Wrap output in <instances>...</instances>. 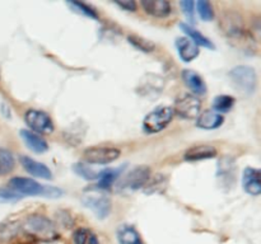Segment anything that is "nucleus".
I'll return each mask as SVG.
<instances>
[{"instance_id": "f257e3e1", "label": "nucleus", "mask_w": 261, "mask_h": 244, "mask_svg": "<svg viewBox=\"0 0 261 244\" xmlns=\"http://www.w3.org/2000/svg\"><path fill=\"white\" fill-rule=\"evenodd\" d=\"M22 230L24 231L25 235L32 236L36 240L43 243L54 241L59 238L58 230L53 221L40 214H32L27 216L22 224Z\"/></svg>"}, {"instance_id": "f03ea898", "label": "nucleus", "mask_w": 261, "mask_h": 244, "mask_svg": "<svg viewBox=\"0 0 261 244\" xmlns=\"http://www.w3.org/2000/svg\"><path fill=\"white\" fill-rule=\"evenodd\" d=\"M8 187L15 193L19 198L25 196H43V197H60L61 191L59 188L42 186L36 182L32 178L27 177H14L8 182Z\"/></svg>"}, {"instance_id": "7ed1b4c3", "label": "nucleus", "mask_w": 261, "mask_h": 244, "mask_svg": "<svg viewBox=\"0 0 261 244\" xmlns=\"http://www.w3.org/2000/svg\"><path fill=\"white\" fill-rule=\"evenodd\" d=\"M229 78H231L233 85L239 89L245 96H251L256 90L257 76L254 68L247 65H240L232 69L229 71Z\"/></svg>"}, {"instance_id": "20e7f679", "label": "nucleus", "mask_w": 261, "mask_h": 244, "mask_svg": "<svg viewBox=\"0 0 261 244\" xmlns=\"http://www.w3.org/2000/svg\"><path fill=\"white\" fill-rule=\"evenodd\" d=\"M121 151L115 146L96 145L87 147L83 152V160L87 165H106L119 159Z\"/></svg>"}, {"instance_id": "39448f33", "label": "nucleus", "mask_w": 261, "mask_h": 244, "mask_svg": "<svg viewBox=\"0 0 261 244\" xmlns=\"http://www.w3.org/2000/svg\"><path fill=\"white\" fill-rule=\"evenodd\" d=\"M173 114L175 113H173L172 107H158L145 116L144 121H143V130L147 134H158L171 124Z\"/></svg>"}, {"instance_id": "423d86ee", "label": "nucleus", "mask_w": 261, "mask_h": 244, "mask_svg": "<svg viewBox=\"0 0 261 244\" xmlns=\"http://www.w3.org/2000/svg\"><path fill=\"white\" fill-rule=\"evenodd\" d=\"M150 178V169L147 165H138V167L133 168L126 174L120 179L117 183L120 191L124 192H134V191L144 188L147 182Z\"/></svg>"}, {"instance_id": "0eeeda50", "label": "nucleus", "mask_w": 261, "mask_h": 244, "mask_svg": "<svg viewBox=\"0 0 261 244\" xmlns=\"http://www.w3.org/2000/svg\"><path fill=\"white\" fill-rule=\"evenodd\" d=\"M82 202L87 208L96 215V218L105 219L111 212V200L106 193L102 192H89L84 193L82 197Z\"/></svg>"}, {"instance_id": "6e6552de", "label": "nucleus", "mask_w": 261, "mask_h": 244, "mask_svg": "<svg viewBox=\"0 0 261 244\" xmlns=\"http://www.w3.org/2000/svg\"><path fill=\"white\" fill-rule=\"evenodd\" d=\"M24 121L31 131L35 134H53L54 122L46 112L38 109H28L24 114Z\"/></svg>"}, {"instance_id": "1a4fd4ad", "label": "nucleus", "mask_w": 261, "mask_h": 244, "mask_svg": "<svg viewBox=\"0 0 261 244\" xmlns=\"http://www.w3.org/2000/svg\"><path fill=\"white\" fill-rule=\"evenodd\" d=\"M173 113L178 114L184 119L198 118L201 112V102L193 94H184L176 101Z\"/></svg>"}, {"instance_id": "9d476101", "label": "nucleus", "mask_w": 261, "mask_h": 244, "mask_svg": "<svg viewBox=\"0 0 261 244\" xmlns=\"http://www.w3.org/2000/svg\"><path fill=\"white\" fill-rule=\"evenodd\" d=\"M165 86L162 76L155 74H147L138 84V93L142 96H158Z\"/></svg>"}, {"instance_id": "9b49d317", "label": "nucleus", "mask_w": 261, "mask_h": 244, "mask_svg": "<svg viewBox=\"0 0 261 244\" xmlns=\"http://www.w3.org/2000/svg\"><path fill=\"white\" fill-rule=\"evenodd\" d=\"M20 164L22 167L30 173L31 175L36 178H41V179H53V173L51 169L45 165L43 163L37 162V160L32 159L30 157H20Z\"/></svg>"}, {"instance_id": "f8f14e48", "label": "nucleus", "mask_w": 261, "mask_h": 244, "mask_svg": "<svg viewBox=\"0 0 261 244\" xmlns=\"http://www.w3.org/2000/svg\"><path fill=\"white\" fill-rule=\"evenodd\" d=\"M242 186L249 195L259 196L261 193L260 170L257 168L247 167L242 174Z\"/></svg>"}, {"instance_id": "ddd939ff", "label": "nucleus", "mask_w": 261, "mask_h": 244, "mask_svg": "<svg viewBox=\"0 0 261 244\" xmlns=\"http://www.w3.org/2000/svg\"><path fill=\"white\" fill-rule=\"evenodd\" d=\"M182 80L185 85L191 90L193 96H204L206 93V84L204 79L199 75L196 71L194 70H186L182 71Z\"/></svg>"}, {"instance_id": "4468645a", "label": "nucleus", "mask_w": 261, "mask_h": 244, "mask_svg": "<svg viewBox=\"0 0 261 244\" xmlns=\"http://www.w3.org/2000/svg\"><path fill=\"white\" fill-rule=\"evenodd\" d=\"M176 48H177L178 56L184 63H191L195 60L200 53L198 46L188 37H180L176 40Z\"/></svg>"}, {"instance_id": "2eb2a0df", "label": "nucleus", "mask_w": 261, "mask_h": 244, "mask_svg": "<svg viewBox=\"0 0 261 244\" xmlns=\"http://www.w3.org/2000/svg\"><path fill=\"white\" fill-rule=\"evenodd\" d=\"M140 4L145 13L155 18H166L172 12V5L166 0H143Z\"/></svg>"}, {"instance_id": "dca6fc26", "label": "nucleus", "mask_w": 261, "mask_h": 244, "mask_svg": "<svg viewBox=\"0 0 261 244\" xmlns=\"http://www.w3.org/2000/svg\"><path fill=\"white\" fill-rule=\"evenodd\" d=\"M217 155V149L212 145H195V146L190 147L185 151V160L188 162H200V160L205 159H213Z\"/></svg>"}, {"instance_id": "f3484780", "label": "nucleus", "mask_w": 261, "mask_h": 244, "mask_svg": "<svg viewBox=\"0 0 261 244\" xmlns=\"http://www.w3.org/2000/svg\"><path fill=\"white\" fill-rule=\"evenodd\" d=\"M20 137L24 141L25 146H28L32 151L37 152V154H42V152H45L48 149L46 140L41 135L35 134L31 130H22L20 131Z\"/></svg>"}, {"instance_id": "a211bd4d", "label": "nucleus", "mask_w": 261, "mask_h": 244, "mask_svg": "<svg viewBox=\"0 0 261 244\" xmlns=\"http://www.w3.org/2000/svg\"><path fill=\"white\" fill-rule=\"evenodd\" d=\"M224 122V117L217 113L213 109L212 111L201 112L196 118V126L203 130H216L221 127Z\"/></svg>"}, {"instance_id": "6ab92c4d", "label": "nucleus", "mask_w": 261, "mask_h": 244, "mask_svg": "<svg viewBox=\"0 0 261 244\" xmlns=\"http://www.w3.org/2000/svg\"><path fill=\"white\" fill-rule=\"evenodd\" d=\"M180 28L182 29V32L185 33L186 37L190 38L191 41H193L194 43H195L198 47H205V48H212L213 50L214 48V45L213 42H212L211 40H209L208 37H205V36L203 35V33H200L199 30H196L195 28L193 27V25L190 24H186V23H181L180 24Z\"/></svg>"}, {"instance_id": "aec40b11", "label": "nucleus", "mask_w": 261, "mask_h": 244, "mask_svg": "<svg viewBox=\"0 0 261 244\" xmlns=\"http://www.w3.org/2000/svg\"><path fill=\"white\" fill-rule=\"evenodd\" d=\"M117 240L120 244H143L137 229L132 225H122L117 230Z\"/></svg>"}, {"instance_id": "412c9836", "label": "nucleus", "mask_w": 261, "mask_h": 244, "mask_svg": "<svg viewBox=\"0 0 261 244\" xmlns=\"http://www.w3.org/2000/svg\"><path fill=\"white\" fill-rule=\"evenodd\" d=\"M234 172H236V164H234V160L232 158L224 157L218 163V177L226 180L227 183L233 182Z\"/></svg>"}, {"instance_id": "4be33fe9", "label": "nucleus", "mask_w": 261, "mask_h": 244, "mask_svg": "<svg viewBox=\"0 0 261 244\" xmlns=\"http://www.w3.org/2000/svg\"><path fill=\"white\" fill-rule=\"evenodd\" d=\"M234 103H236L234 97L221 94V96H217L213 99V111L223 116V113H228L233 108Z\"/></svg>"}, {"instance_id": "5701e85b", "label": "nucleus", "mask_w": 261, "mask_h": 244, "mask_svg": "<svg viewBox=\"0 0 261 244\" xmlns=\"http://www.w3.org/2000/svg\"><path fill=\"white\" fill-rule=\"evenodd\" d=\"M74 244H99L96 234L87 228H79L73 235Z\"/></svg>"}, {"instance_id": "b1692460", "label": "nucleus", "mask_w": 261, "mask_h": 244, "mask_svg": "<svg viewBox=\"0 0 261 244\" xmlns=\"http://www.w3.org/2000/svg\"><path fill=\"white\" fill-rule=\"evenodd\" d=\"M127 41H129V43H132L137 50L142 51V52H145V53L153 52L155 48V43L153 42V41L142 37V36L130 35L129 37H127Z\"/></svg>"}, {"instance_id": "393cba45", "label": "nucleus", "mask_w": 261, "mask_h": 244, "mask_svg": "<svg viewBox=\"0 0 261 244\" xmlns=\"http://www.w3.org/2000/svg\"><path fill=\"white\" fill-rule=\"evenodd\" d=\"M120 170L121 169H105L101 172V175L98 178V185L97 187L99 190H107L111 187L120 175Z\"/></svg>"}, {"instance_id": "a878e982", "label": "nucleus", "mask_w": 261, "mask_h": 244, "mask_svg": "<svg viewBox=\"0 0 261 244\" xmlns=\"http://www.w3.org/2000/svg\"><path fill=\"white\" fill-rule=\"evenodd\" d=\"M15 159L12 152L0 147V175H7L14 169Z\"/></svg>"}, {"instance_id": "bb28decb", "label": "nucleus", "mask_w": 261, "mask_h": 244, "mask_svg": "<svg viewBox=\"0 0 261 244\" xmlns=\"http://www.w3.org/2000/svg\"><path fill=\"white\" fill-rule=\"evenodd\" d=\"M73 169L76 174L81 175L82 178L87 180H98L99 175H101V172H96L89 165H87L86 163H76Z\"/></svg>"}, {"instance_id": "cd10ccee", "label": "nucleus", "mask_w": 261, "mask_h": 244, "mask_svg": "<svg viewBox=\"0 0 261 244\" xmlns=\"http://www.w3.org/2000/svg\"><path fill=\"white\" fill-rule=\"evenodd\" d=\"M196 10H198V14L200 15L201 19L204 22H209V20L213 19L214 13H213V7L209 2H205V0H200L195 4Z\"/></svg>"}, {"instance_id": "c85d7f7f", "label": "nucleus", "mask_w": 261, "mask_h": 244, "mask_svg": "<svg viewBox=\"0 0 261 244\" xmlns=\"http://www.w3.org/2000/svg\"><path fill=\"white\" fill-rule=\"evenodd\" d=\"M68 4L70 5V7L73 8L74 10H76V12L82 13V14L86 15V17L92 18V19H97V18H98V14H97L96 10H94L92 7H89L88 4H86V3H82V2H69Z\"/></svg>"}, {"instance_id": "c756f323", "label": "nucleus", "mask_w": 261, "mask_h": 244, "mask_svg": "<svg viewBox=\"0 0 261 244\" xmlns=\"http://www.w3.org/2000/svg\"><path fill=\"white\" fill-rule=\"evenodd\" d=\"M166 182H167V180H166L165 175H157V177L152 178V179L149 178V180L147 182V185L144 186L145 192H147L148 195H149V193H153V192H161V191H163L162 188H161V186L165 188Z\"/></svg>"}, {"instance_id": "7c9ffc66", "label": "nucleus", "mask_w": 261, "mask_h": 244, "mask_svg": "<svg viewBox=\"0 0 261 244\" xmlns=\"http://www.w3.org/2000/svg\"><path fill=\"white\" fill-rule=\"evenodd\" d=\"M17 231L18 229L15 223H4L3 225H0V238L9 239L17 235Z\"/></svg>"}, {"instance_id": "2f4dec72", "label": "nucleus", "mask_w": 261, "mask_h": 244, "mask_svg": "<svg viewBox=\"0 0 261 244\" xmlns=\"http://www.w3.org/2000/svg\"><path fill=\"white\" fill-rule=\"evenodd\" d=\"M180 5H181V8H182V10H184V14H185L186 17L189 18V19L194 20V12H195V3L190 2V0H188V2H181Z\"/></svg>"}, {"instance_id": "473e14b6", "label": "nucleus", "mask_w": 261, "mask_h": 244, "mask_svg": "<svg viewBox=\"0 0 261 244\" xmlns=\"http://www.w3.org/2000/svg\"><path fill=\"white\" fill-rule=\"evenodd\" d=\"M115 4L117 7L122 8L124 10H127V12H135L137 10V3L133 2V0H124V2H115Z\"/></svg>"}]
</instances>
